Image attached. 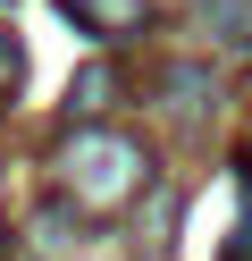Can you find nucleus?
<instances>
[{
    "label": "nucleus",
    "instance_id": "nucleus-1",
    "mask_svg": "<svg viewBox=\"0 0 252 261\" xmlns=\"http://www.w3.org/2000/svg\"><path fill=\"white\" fill-rule=\"evenodd\" d=\"M143 143H126V135H109V126H76L67 135V152H59V177H67V194H76L84 211H118L134 186H143Z\"/></svg>",
    "mask_w": 252,
    "mask_h": 261
},
{
    "label": "nucleus",
    "instance_id": "nucleus-2",
    "mask_svg": "<svg viewBox=\"0 0 252 261\" xmlns=\"http://www.w3.org/2000/svg\"><path fill=\"white\" fill-rule=\"evenodd\" d=\"M193 25H202V42L227 51V59L252 51V0H193Z\"/></svg>",
    "mask_w": 252,
    "mask_h": 261
},
{
    "label": "nucleus",
    "instance_id": "nucleus-3",
    "mask_svg": "<svg viewBox=\"0 0 252 261\" xmlns=\"http://www.w3.org/2000/svg\"><path fill=\"white\" fill-rule=\"evenodd\" d=\"M84 25H101V34H126V25H143V0H67Z\"/></svg>",
    "mask_w": 252,
    "mask_h": 261
},
{
    "label": "nucleus",
    "instance_id": "nucleus-4",
    "mask_svg": "<svg viewBox=\"0 0 252 261\" xmlns=\"http://www.w3.org/2000/svg\"><path fill=\"white\" fill-rule=\"evenodd\" d=\"M202 93H210V76H202V68H168V110H177V118H193Z\"/></svg>",
    "mask_w": 252,
    "mask_h": 261
},
{
    "label": "nucleus",
    "instance_id": "nucleus-5",
    "mask_svg": "<svg viewBox=\"0 0 252 261\" xmlns=\"http://www.w3.org/2000/svg\"><path fill=\"white\" fill-rule=\"evenodd\" d=\"M101 93H109V68H84L76 85H67V110H101Z\"/></svg>",
    "mask_w": 252,
    "mask_h": 261
},
{
    "label": "nucleus",
    "instance_id": "nucleus-6",
    "mask_svg": "<svg viewBox=\"0 0 252 261\" xmlns=\"http://www.w3.org/2000/svg\"><path fill=\"white\" fill-rule=\"evenodd\" d=\"M235 261H252V253H235Z\"/></svg>",
    "mask_w": 252,
    "mask_h": 261
}]
</instances>
